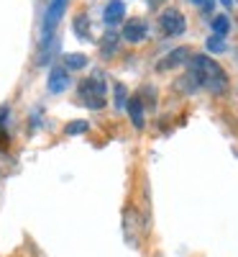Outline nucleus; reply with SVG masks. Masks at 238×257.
<instances>
[{
  "label": "nucleus",
  "instance_id": "nucleus-5",
  "mask_svg": "<svg viewBox=\"0 0 238 257\" xmlns=\"http://www.w3.org/2000/svg\"><path fill=\"white\" fill-rule=\"evenodd\" d=\"M120 39L128 41V44H141V41L148 39V24L146 18H128L123 29H120Z\"/></svg>",
  "mask_w": 238,
  "mask_h": 257
},
{
  "label": "nucleus",
  "instance_id": "nucleus-17",
  "mask_svg": "<svg viewBox=\"0 0 238 257\" xmlns=\"http://www.w3.org/2000/svg\"><path fill=\"white\" fill-rule=\"evenodd\" d=\"M88 132H90V121H82V118L70 121L67 126H64V134L67 137H80V134H88Z\"/></svg>",
  "mask_w": 238,
  "mask_h": 257
},
{
  "label": "nucleus",
  "instance_id": "nucleus-10",
  "mask_svg": "<svg viewBox=\"0 0 238 257\" xmlns=\"http://www.w3.org/2000/svg\"><path fill=\"white\" fill-rule=\"evenodd\" d=\"M118 47H120V34H118L116 29H108V31L102 34V39H100V57H102V59L116 57Z\"/></svg>",
  "mask_w": 238,
  "mask_h": 257
},
{
  "label": "nucleus",
  "instance_id": "nucleus-11",
  "mask_svg": "<svg viewBox=\"0 0 238 257\" xmlns=\"http://www.w3.org/2000/svg\"><path fill=\"white\" fill-rule=\"evenodd\" d=\"M72 31L80 41H95L92 39V26H90V18L84 11H80L74 18H72Z\"/></svg>",
  "mask_w": 238,
  "mask_h": 257
},
{
  "label": "nucleus",
  "instance_id": "nucleus-7",
  "mask_svg": "<svg viewBox=\"0 0 238 257\" xmlns=\"http://www.w3.org/2000/svg\"><path fill=\"white\" fill-rule=\"evenodd\" d=\"M72 85V72L67 67H62V64H56V67L49 70V80H46V90L52 95H59L64 90H70Z\"/></svg>",
  "mask_w": 238,
  "mask_h": 257
},
{
  "label": "nucleus",
  "instance_id": "nucleus-9",
  "mask_svg": "<svg viewBox=\"0 0 238 257\" xmlns=\"http://www.w3.org/2000/svg\"><path fill=\"white\" fill-rule=\"evenodd\" d=\"M126 113H128V118H131V126L136 128V132H144L146 128V108H144L138 95H131V100H128V105H126Z\"/></svg>",
  "mask_w": 238,
  "mask_h": 257
},
{
  "label": "nucleus",
  "instance_id": "nucleus-8",
  "mask_svg": "<svg viewBox=\"0 0 238 257\" xmlns=\"http://www.w3.org/2000/svg\"><path fill=\"white\" fill-rule=\"evenodd\" d=\"M102 24L108 29H116V26L126 24V3H123V0H110V3H105V8H102Z\"/></svg>",
  "mask_w": 238,
  "mask_h": 257
},
{
  "label": "nucleus",
  "instance_id": "nucleus-13",
  "mask_svg": "<svg viewBox=\"0 0 238 257\" xmlns=\"http://www.w3.org/2000/svg\"><path fill=\"white\" fill-rule=\"evenodd\" d=\"M136 95L141 98L144 108H156V103H159V90L154 88V85H141V88L136 90Z\"/></svg>",
  "mask_w": 238,
  "mask_h": 257
},
{
  "label": "nucleus",
  "instance_id": "nucleus-21",
  "mask_svg": "<svg viewBox=\"0 0 238 257\" xmlns=\"http://www.w3.org/2000/svg\"><path fill=\"white\" fill-rule=\"evenodd\" d=\"M233 3H236V6H238V0H233Z\"/></svg>",
  "mask_w": 238,
  "mask_h": 257
},
{
  "label": "nucleus",
  "instance_id": "nucleus-12",
  "mask_svg": "<svg viewBox=\"0 0 238 257\" xmlns=\"http://www.w3.org/2000/svg\"><path fill=\"white\" fill-rule=\"evenodd\" d=\"M90 64V57L82 54V52H70L62 57V67H67L70 72H77V70H84Z\"/></svg>",
  "mask_w": 238,
  "mask_h": 257
},
{
  "label": "nucleus",
  "instance_id": "nucleus-20",
  "mask_svg": "<svg viewBox=\"0 0 238 257\" xmlns=\"http://www.w3.org/2000/svg\"><path fill=\"white\" fill-rule=\"evenodd\" d=\"M62 3H70V0H62Z\"/></svg>",
  "mask_w": 238,
  "mask_h": 257
},
{
  "label": "nucleus",
  "instance_id": "nucleus-19",
  "mask_svg": "<svg viewBox=\"0 0 238 257\" xmlns=\"http://www.w3.org/2000/svg\"><path fill=\"white\" fill-rule=\"evenodd\" d=\"M10 116V105H0V128L6 126V118Z\"/></svg>",
  "mask_w": 238,
  "mask_h": 257
},
{
  "label": "nucleus",
  "instance_id": "nucleus-3",
  "mask_svg": "<svg viewBox=\"0 0 238 257\" xmlns=\"http://www.w3.org/2000/svg\"><path fill=\"white\" fill-rule=\"evenodd\" d=\"M77 100L90 111H102L108 105V85L102 72H92L90 77H82L77 82Z\"/></svg>",
  "mask_w": 238,
  "mask_h": 257
},
{
  "label": "nucleus",
  "instance_id": "nucleus-1",
  "mask_svg": "<svg viewBox=\"0 0 238 257\" xmlns=\"http://www.w3.org/2000/svg\"><path fill=\"white\" fill-rule=\"evenodd\" d=\"M187 75L192 77L194 85H198V90L202 88L210 95H226L228 88H230L228 72L210 54H192V59L187 64Z\"/></svg>",
  "mask_w": 238,
  "mask_h": 257
},
{
  "label": "nucleus",
  "instance_id": "nucleus-16",
  "mask_svg": "<svg viewBox=\"0 0 238 257\" xmlns=\"http://www.w3.org/2000/svg\"><path fill=\"white\" fill-rule=\"evenodd\" d=\"M205 49H208V54H223V52H228V44H226V36H208V41H205Z\"/></svg>",
  "mask_w": 238,
  "mask_h": 257
},
{
  "label": "nucleus",
  "instance_id": "nucleus-18",
  "mask_svg": "<svg viewBox=\"0 0 238 257\" xmlns=\"http://www.w3.org/2000/svg\"><path fill=\"white\" fill-rule=\"evenodd\" d=\"M190 3H192V6H198V8H202V11H210L215 0H190Z\"/></svg>",
  "mask_w": 238,
  "mask_h": 257
},
{
  "label": "nucleus",
  "instance_id": "nucleus-15",
  "mask_svg": "<svg viewBox=\"0 0 238 257\" xmlns=\"http://www.w3.org/2000/svg\"><path fill=\"white\" fill-rule=\"evenodd\" d=\"M128 100H131V93H128V88H126L123 82H116V85H113V105H116L118 111H126Z\"/></svg>",
  "mask_w": 238,
  "mask_h": 257
},
{
  "label": "nucleus",
  "instance_id": "nucleus-14",
  "mask_svg": "<svg viewBox=\"0 0 238 257\" xmlns=\"http://www.w3.org/2000/svg\"><path fill=\"white\" fill-rule=\"evenodd\" d=\"M210 29L215 36H228L230 34V18L226 13H218V16H212L210 18Z\"/></svg>",
  "mask_w": 238,
  "mask_h": 257
},
{
  "label": "nucleus",
  "instance_id": "nucleus-6",
  "mask_svg": "<svg viewBox=\"0 0 238 257\" xmlns=\"http://www.w3.org/2000/svg\"><path fill=\"white\" fill-rule=\"evenodd\" d=\"M192 59V49L190 47H177L162 57V62H156V70L166 72V70H174V67H187Z\"/></svg>",
  "mask_w": 238,
  "mask_h": 257
},
{
  "label": "nucleus",
  "instance_id": "nucleus-4",
  "mask_svg": "<svg viewBox=\"0 0 238 257\" xmlns=\"http://www.w3.org/2000/svg\"><path fill=\"white\" fill-rule=\"evenodd\" d=\"M156 29L164 39H174V36H182L187 31V18L180 8H164L159 16H156Z\"/></svg>",
  "mask_w": 238,
  "mask_h": 257
},
{
  "label": "nucleus",
  "instance_id": "nucleus-2",
  "mask_svg": "<svg viewBox=\"0 0 238 257\" xmlns=\"http://www.w3.org/2000/svg\"><path fill=\"white\" fill-rule=\"evenodd\" d=\"M123 239L131 249H138L146 239V234L151 231V221L146 219V213L136 203H126L123 206Z\"/></svg>",
  "mask_w": 238,
  "mask_h": 257
}]
</instances>
